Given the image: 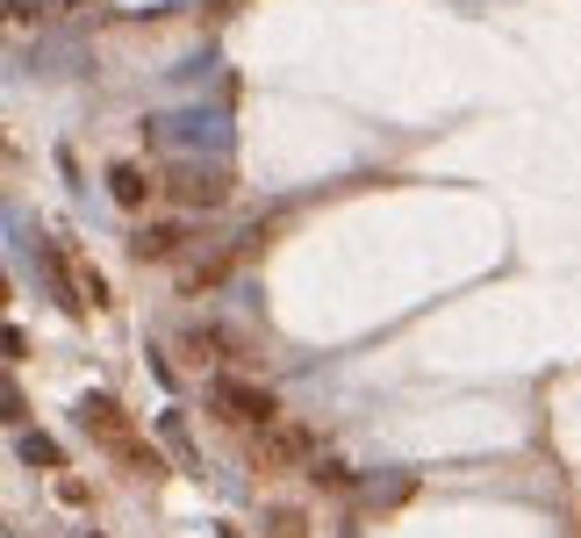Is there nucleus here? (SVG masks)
<instances>
[{
  "label": "nucleus",
  "instance_id": "obj_1",
  "mask_svg": "<svg viewBox=\"0 0 581 538\" xmlns=\"http://www.w3.org/2000/svg\"><path fill=\"white\" fill-rule=\"evenodd\" d=\"M165 194H173L180 209H223V202H231V165H223V151H216V159H202V151L180 159L173 180H165Z\"/></svg>",
  "mask_w": 581,
  "mask_h": 538
},
{
  "label": "nucleus",
  "instance_id": "obj_2",
  "mask_svg": "<svg viewBox=\"0 0 581 538\" xmlns=\"http://www.w3.org/2000/svg\"><path fill=\"white\" fill-rule=\"evenodd\" d=\"M80 424H86V430H94V438H101V445H109V453H122V459H130V467H136V474H151V467H159V459H151V453H144V445H136V438H130V424H122V409L109 403V395H86V403H80Z\"/></svg>",
  "mask_w": 581,
  "mask_h": 538
},
{
  "label": "nucleus",
  "instance_id": "obj_3",
  "mask_svg": "<svg viewBox=\"0 0 581 538\" xmlns=\"http://www.w3.org/2000/svg\"><path fill=\"white\" fill-rule=\"evenodd\" d=\"M151 136H159V144H173V151H223L231 144V122L223 115H165V122H144Z\"/></svg>",
  "mask_w": 581,
  "mask_h": 538
},
{
  "label": "nucleus",
  "instance_id": "obj_4",
  "mask_svg": "<svg viewBox=\"0 0 581 538\" xmlns=\"http://www.w3.org/2000/svg\"><path fill=\"white\" fill-rule=\"evenodd\" d=\"M216 403H223V417H237V424H281V403H273V388H252V380H237V374H223L216 380Z\"/></svg>",
  "mask_w": 581,
  "mask_h": 538
},
{
  "label": "nucleus",
  "instance_id": "obj_5",
  "mask_svg": "<svg viewBox=\"0 0 581 538\" xmlns=\"http://www.w3.org/2000/svg\"><path fill=\"white\" fill-rule=\"evenodd\" d=\"M130 252L136 258H173L180 252V230L173 223H151V230H136V237H130Z\"/></svg>",
  "mask_w": 581,
  "mask_h": 538
},
{
  "label": "nucleus",
  "instance_id": "obj_6",
  "mask_svg": "<svg viewBox=\"0 0 581 538\" xmlns=\"http://www.w3.org/2000/svg\"><path fill=\"white\" fill-rule=\"evenodd\" d=\"M109 194H115L122 209H144V202H151V180L136 173V165H115V173H109Z\"/></svg>",
  "mask_w": 581,
  "mask_h": 538
},
{
  "label": "nucleus",
  "instance_id": "obj_7",
  "mask_svg": "<svg viewBox=\"0 0 581 538\" xmlns=\"http://www.w3.org/2000/svg\"><path fill=\"white\" fill-rule=\"evenodd\" d=\"M14 453H22L29 467H58V445H51V438H37V430H22V438H14Z\"/></svg>",
  "mask_w": 581,
  "mask_h": 538
},
{
  "label": "nucleus",
  "instance_id": "obj_8",
  "mask_svg": "<svg viewBox=\"0 0 581 538\" xmlns=\"http://www.w3.org/2000/svg\"><path fill=\"white\" fill-rule=\"evenodd\" d=\"M266 459H309V430H273Z\"/></svg>",
  "mask_w": 581,
  "mask_h": 538
},
{
  "label": "nucleus",
  "instance_id": "obj_9",
  "mask_svg": "<svg viewBox=\"0 0 581 538\" xmlns=\"http://www.w3.org/2000/svg\"><path fill=\"white\" fill-rule=\"evenodd\" d=\"M273 538H302V517L295 510H273Z\"/></svg>",
  "mask_w": 581,
  "mask_h": 538
},
{
  "label": "nucleus",
  "instance_id": "obj_10",
  "mask_svg": "<svg viewBox=\"0 0 581 538\" xmlns=\"http://www.w3.org/2000/svg\"><path fill=\"white\" fill-rule=\"evenodd\" d=\"M208 14H237V0H208Z\"/></svg>",
  "mask_w": 581,
  "mask_h": 538
}]
</instances>
